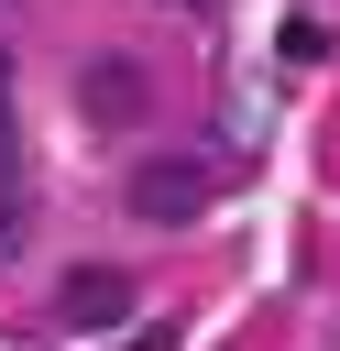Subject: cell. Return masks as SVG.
Masks as SVG:
<instances>
[{
	"mask_svg": "<svg viewBox=\"0 0 340 351\" xmlns=\"http://www.w3.org/2000/svg\"><path fill=\"white\" fill-rule=\"evenodd\" d=\"M197 208H208V165H197V154H154V165L132 176V219L175 230V219H197Z\"/></svg>",
	"mask_w": 340,
	"mask_h": 351,
	"instance_id": "6da1fadb",
	"label": "cell"
},
{
	"mask_svg": "<svg viewBox=\"0 0 340 351\" xmlns=\"http://www.w3.org/2000/svg\"><path fill=\"white\" fill-rule=\"evenodd\" d=\"M77 110H88V132H132L154 99H143V66L132 55H88L77 66Z\"/></svg>",
	"mask_w": 340,
	"mask_h": 351,
	"instance_id": "7a4b0ae2",
	"label": "cell"
},
{
	"mask_svg": "<svg viewBox=\"0 0 340 351\" xmlns=\"http://www.w3.org/2000/svg\"><path fill=\"white\" fill-rule=\"evenodd\" d=\"M55 307H66V329H121V318H132V274H121V263H77Z\"/></svg>",
	"mask_w": 340,
	"mask_h": 351,
	"instance_id": "3957f363",
	"label": "cell"
},
{
	"mask_svg": "<svg viewBox=\"0 0 340 351\" xmlns=\"http://www.w3.org/2000/svg\"><path fill=\"white\" fill-rule=\"evenodd\" d=\"M121 351H175V329H165V318H154V329H132V340H121Z\"/></svg>",
	"mask_w": 340,
	"mask_h": 351,
	"instance_id": "277c9868",
	"label": "cell"
},
{
	"mask_svg": "<svg viewBox=\"0 0 340 351\" xmlns=\"http://www.w3.org/2000/svg\"><path fill=\"white\" fill-rule=\"evenodd\" d=\"M0 154H11V55H0Z\"/></svg>",
	"mask_w": 340,
	"mask_h": 351,
	"instance_id": "5b68a950",
	"label": "cell"
},
{
	"mask_svg": "<svg viewBox=\"0 0 340 351\" xmlns=\"http://www.w3.org/2000/svg\"><path fill=\"white\" fill-rule=\"evenodd\" d=\"M186 11H208V0H186Z\"/></svg>",
	"mask_w": 340,
	"mask_h": 351,
	"instance_id": "8992f818",
	"label": "cell"
}]
</instances>
